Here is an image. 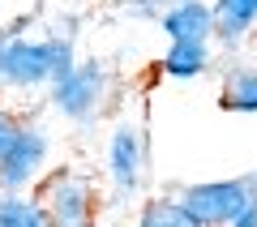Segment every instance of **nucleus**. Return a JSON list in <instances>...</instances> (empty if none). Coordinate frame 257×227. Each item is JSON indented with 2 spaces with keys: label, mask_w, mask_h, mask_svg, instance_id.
<instances>
[{
  "label": "nucleus",
  "mask_w": 257,
  "mask_h": 227,
  "mask_svg": "<svg viewBox=\"0 0 257 227\" xmlns=\"http://www.w3.org/2000/svg\"><path fill=\"white\" fill-rule=\"evenodd\" d=\"M39 214H43L47 227H94V184L86 180L82 172H52L39 189Z\"/></svg>",
  "instance_id": "2"
},
{
  "label": "nucleus",
  "mask_w": 257,
  "mask_h": 227,
  "mask_svg": "<svg viewBox=\"0 0 257 227\" xmlns=\"http://www.w3.org/2000/svg\"><path fill=\"white\" fill-rule=\"evenodd\" d=\"M253 176H240V180H214V184H189L180 193V206L189 210L202 227H227L231 214L248 201L253 193Z\"/></svg>",
  "instance_id": "4"
},
{
  "label": "nucleus",
  "mask_w": 257,
  "mask_h": 227,
  "mask_svg": "<svg viewBox=\"0 0 257 227\" xmlns=\"http://www.w3.org/2000/svg\"><path fill=\"white\" fill-rule=\"evenodd\" d=\"M52 107H60L69 120H94L107 107V69L99 60L73 64L52 82Z\"/></svg>",
  "instance_id": "3"
},
{
  "label": "nucleus",
  "mask_w": 257,
  "mask_h": 227,
  "mask_svg": "<svg viewBox=\"0 0 257 227\" xmlns=\"http://www.w3.org/2000/svg\"><path fill=\"white\" fill-rule=\"evenodd\" d=\"M22 137V120L18 116H9V111H0V159L13 150V142Z\"/></svg>",
  "instance_id": "13"
},
{
  "label": "nucleus",
  "mask_w": 257,
  "mask_h": 227,
  "mask_svg": "<svg viewBox=\"0 0 257 227\" xmlns=\"http://www.w3.org/2000/svg\"><path fill=\"white\" fill-rule=\"evenodd\" d=\"M128 9L133 13H142V18H155V13H163V5H159V0H124Z\"/></svg>",
  "instance_id": "15"
},
{
  "label": "nucleus",
  "mask_w": 257,
  "mask_h": 227,
  "mask_svg": "<svg viewBox=\"0 0 257 227\" xmlns=\"http://www.w3.org/2000/svg\"><path fill=\"white\" fill-rule=\"evenodd\" d=\"M227 227H257V189L248 193V201L236 210V214H231V223H227Z\"/></svg>",
  "instance_id": "14"
},
{
  "label": "nucleus",
  "mask_w": 257,
  "mask_h": 227,
  "mask_svg": "<svg viewBox=\"0 0 257 227\" xmlns=\"http://www.w3.org/2000/svg\"><path fill=\"white\" fill-rule=\"evenodd\" d=\"M142 163H146V150H142V133L133 125L116 129L111 133V150H107V167H111V180H116L120 193H133L142 180Z\"/></svg>",
  "instance_id": "7"
},
{
  "label": "nucleus",
  "mask_w": 257,
  "mask_h": 227,
  "mask_svg": "<svg viewBox=\"0 0 257 227\" xmlns=\"http://www.w3.org/2000/svg\"><path fill=\"white\" fill-rule=\"evenodd\" d=\"M43 159H47V133H43V129L22 125V137L13 142V150H9V155L0 159V184H5L9 193L26 189V184L39 176Z\"/></svg>",
  "instance_id": "5"
},
{
  "label": "nucleus",
  "mask_w": 257,
  "mask_h": 227,
  "mask_svg": "<svg viewBox=\"0 0 257 227\" xmlns=\"http://www.w3.org/2000/svg\"><path fill=\"white\" fill-rule=\"evenodd\" d=\"M253 184H257V176H253Z\"/></svg>",
  "instance_id": "18"
},
{
  "label": "nucleus",
  "mask_w": 257,
  "mask_h": 227,
  "mask_svg": "<svg viewBox=\"0 0 257 227\" xmlns=\"http://www.w3.org/2000/svg\"><path fill=\"white\" fill-rule=\"evenodd\" d=\"M73 35H56V39H22L5 35L0 47V77L9 86H52L56 77L73 69Z\"/></svg>",
  "instance_id": "1"
},
{
  "label": "nucleus",
  "mask_w": 257,
  "mask_h": 227,
  "mask_svg": "<svg viewBox=\"0 0 257 227\" xmlns=\"http://www.w3.org/2000/svg\"><path fill=\"white\" fill-rule=\"evenodd\" d=\"M142 227H202V223H197L180 201H146Z\"/></svg>",
  "instance_id": "11"
},
{
  "label": "nucleus",
  "mask_w": 257,
  "mask_h": 227,
  "mask_svg": "<svg viewBox=\"0 0 257 227\" xmlns=\"http://www.w3.org/2000/svg\"><path fill=\"white\" fill-rule=\"evenodd\" d=\"M210 13H214V35H219L227 47H236L240 39L253 30V22H257V13L248 9L244 0H214Z\"/></svg>",
  "instance_id": "8"
},
{
  "label": "nucleus",
  "mask_w": 257,
  "mask_h": 227,
  "mask_svg": "<svg viewBox=\"0 0 257 227\" xmlns=\"http://www.w3.org/2000/svg\"><path fill=\"white\" fill-rule=\"evenodd\" d=\"M0 227H47V223H43V214H39L35 201L9 193V197L0 201Z\"/></svg>",
  "instance_id": "12"
},
{
  "label": "nucleus",
  "mask_w": 257,
  "mask_h": 227,
  "mask_svg": "<svg viewBox=\"0 0 257 227\" xmlns=\"http://www.w3.org/2000/svg\"><path fill=\"white\" fill-rule=\"evenodd\" d=\"M159 18H163V30L172 35V43H206L214 35V13L206 0H172Z\"/></svg>",
  "instance_id": "6"
},
{
  "label": "nucleus",
  "mask_w": 257,
  "mask_h": 227,
  "mask_svg": "<svg viewBox=\"0 0 257 227\" xmlns=\"http://www.w3.org/2000/svg\"><path fill=\"white\" fill-rule=\"evenodd\" d=\"M210 69V52L206 43H172L163 56V73L167 77H197Z\"/></svg>",
  "instance_id": "9"
},
{
  "label": "nucleus",
  "mask_w": 257,
  "mask_h": 227,
  "mask_svg": "<svg viewBox=\"0 0 257 227\" xmlns=\"http://www.w3.org/2000/svg\"><path fill=\"white\" fill-rule=\"evenodd\" d=\"M244 5H248V9H253V13H257V0H244Z\"/></svg>",
  "instance_id": "16"
},
{
  "label": "nucleus",
  "mask_w": 257,
  "mask_h": 227,
  "mask_svg": "<svg viewBox=\"0 0 257 227\" xmlns=\"http://www.w3.org/2000/svg\"><path fill=\"white\" fill-rule=\"evenodd\" d=\"M0 47H5V39H0Z\"/></svg>",
  "instance_id": "17"
},
{
  "label": "nucleus",
  "mask_w": 257,
  "mask_h": 227,
  "mask_svg": "<svg viewBox=\"0 0 257 227\" xmlns=\"http://www.w3.org/2000/svg\"><path fill=\"white\" fill-rule=\"evenodd\" d=\"M223 107L227 111H257V69H231L227 73Z\"/></svg>",
  "instance_id": "10"
}]
</instances>
